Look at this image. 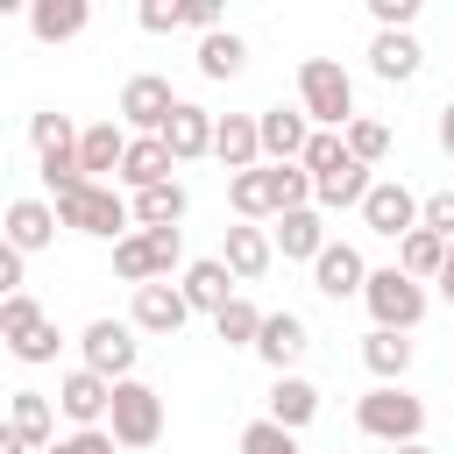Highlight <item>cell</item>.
I'll return each instance as SVG.
<instances>
[{
  "label": "cell",
  "instance_id": "cell-1",
  "mask_svg": "<svg viewBox=\"0 0 454 454\" xmlns=\"http://www.w3.org/2000/svg\"><path fill=\"white\" fill-rule=\"evenodd\" d=\"M227 199H234V213L241 220H262V213H298L305 199H312V170L305 163H262V170H241V177H227Z\"/></svg>",
  "mask_w": 454,
  "mask_h": 454
},
{
  "label": "cell",
  "instance_id": "cell-2",
  "mask_svg": "<svg viewBox=\"0 0 454 454\" xmlns=\"http://www.w3.org/2000/svg\"><path fill=\"white\" fill-rule=\"evenodd\" d=\"M298 99H305V121H319V128H348L355 121V78L333 64V57H305L298 64Z\"/></svg>",
  "mask_w": 454,
  "mask_h": 454
},
{
  "label": "cell",
  "instance_id": "cell-3",
  "mask_svg": "<svg viewBox=\"0 0 454 454\" xmlns=\"http://www.w3.org/2000/svg\"><path fill=\"white\" fill-rule=\"evenodd\" d=\"M355 426L369 433V440H390V447H411L419 440V426H426V404L404 390V383H376L362 404H355Z\"/></svg>",
  "mask_w": 454,
  "mask_h": 454
},
{
  "label": "cell",
  "instance_id": "cell-4",
  "mask_svg": "<svg viewBox=\"0 0 454 454\" xmlns=\"http://www.w3.org/2000/svg\"><path fill=\"white\" fill-rule=\"evenodd\" d=\"M78 135L85 128H71V114H28V142H35V156H43V184L64 199L71 184H85V170H78Z\"/></svg>",
  "mask_w": 454,
  "mask_h": 454
},
{
  "label": "cell",
  "instance_id": "cell-5",
  "mask_svg": "<svg viewBox=\"0 0 454 454\" xmlns=\"http://www.w3.org/2000/svg\"><path fill=\"white\" fill-rule=\"evenodd\" d=\"M177 227H135V234H121L114 241V270L142 291V284H170V262H177Z\"/></svg>",
  "mask_w": 454,
  "mask_h": 454
},
{
  "label": "cell",
  "instance_id": "cell-6",
  "mask_svg": "<svg viewBox=\"0 0 454 454\" xmlns=\"http://www.w3.org/2000/svg\"><path fill=\"white\" fill-rule=\"evenodd\" d=\"M369 312H376V326L383 333H411L419 319H426V291H419V277H404L397 262L390 270H369Z\"/></svg>",
  "mask_w": 454,
  "mask_h": 454
},
{
  "label": "cell",
  "instance_id": "cell-7",
  "mask_svg": "<svg viewBox=\"0 0 454 454\" xmlns=\"http://www.w3.org/2000/svg\"><path fill=\"white\" fill-rule=\"evenodd\" d=\"M106 433L121 440V447H156V433H163V397L149 390V383H114V411H106Z\"/></svg>",
  "mask_w": 454,
  "mask_h": 454
},
{
  "label": "cell",
  "instance_id": "cell-8",
  "mask_svg": "<svg viewBox=\"0 0 454 454\" xmlns=\"http://www.w3.org/2000/svg\"><path fill=\"white\" fill-rule=\"evenodd\" d=\"M57 220H64V227H78V234H114V241H121V227L135 220V206H121L106 184H92V177H85V184H71V192L57 199Z\"/></svg>",
  "mask_w": 454,
  "mask_h": 454
},
{
  "label": "cell",
  "instance_id": "cell-9",
  "mask_svg": "<svg viewBox=\"0 0 454 454\" xmlns=\"http://www.w3.org/2000/svg\"><path fill=\"white\" fill-rule=\"evenodd\" d=\"M0 340H7L21 362H57V326H50V312H43L28 291H14V298L0 305Z\"/></svg>",
  "mask_w": 454,
  "mask_h": 454
},
{
  "label": "cell",
  "instance_id": "cell-10",
  "mask_svg": "<svg viewBox=\"0 0 454 454\" xmlns=\"http://www.w3.org/2000/svg\"><path fill=\"white\" fill-rule=\"evenodd\" d=\"M78 348H85V369H92V376H106V383H128V376H135V326L92 319Z\"/></svg>",
  "mask_w": 454,
  "mask_h": 454
},
{
  "label": "cell",
  "instance_id": "cell-11",
  "mask_svg": "<svg viewBox=\"0 0 454 454\" xmlns=\"http://www.w3.org/2000/svg\"><path fill=\"white\" fill-rule=\"evenodd\" d=\"M177 114V99H170V78H156V71H142V78H128L121 85V121L128 128H142V135H163V121Z\"/></svg>",
  "mask_w": 454,
  "mask_h": 454
},
{
  "label": "cell",
  "instance_id": "cell-12",
  "mask_svg": "<svg viewBox=\"0 0 454 454\" xmlns=\"http://www.w3.org/2000/svg\"><path fill=\"white\" fill-rule=\"evenodd\" d=\"M419 213H426V199H411L397 177L376 184V192L362 199V227H369V234H390V241H404V234L419 227Z\"/></svg>",
  "mask_w": 454,
  "mask_h": 454
},
{
  "label": "cell",
  "instance_id": "cell-13",
  "mask_svg": "<svg viewBox=\"0 0 454 454\" xmlns=\"http://www.w3.org/2000/svg\"><path fill=\"white\" fill-rule=\"evenodd\" d=\"M57 411H64V419H78V433H92V426L114 411V383H106V376H92V369L78 362V369L57 383Z\"/></svg>",
  "mask_w": 454,
  "mask_h": 454
},
{
  "label": "cell",
  "instance_id": "cell-14",
  "mask_svg": "<svg viewBox=\"0 0 454 454\" xmlns=\"http://www.w3.org/2000/svg\"><path fill=\"white\" fill-rule=\"evenodd\" d=\"M213 135H220V121H213L206 106L177 99V114L163 121V135H156V142H163V149H170L177 163H192V156H206V149H213Z\"/></svg>",
  "mask_w": 454,
  "mask_h": 454
},
{
  "label": "cell",
  "instance_id": "cell-15",
  "mask_svg": "<svg viewBox=\"0 0 454 454\" xmlns=\"http://www.w3.org/2000/svg\"><path fill=\"white\" fill-rule=\"evenodd\" d=\"M312 284H319L326 298H355V291H369V262H362V248L326 241V255L312 262Z\"/></svg>",
  "mask_w": 454,
  "mask_h": 454
},
{
  "label": "cell",
  "instance_id": "cell-16",
  "mask_svg": "<svg viewBox=\"0 0 454 454\" xmlns=\"http://www.w3.org/2000/svg\"><path fill=\"white\" fill-rule=\"evenodd\" d=\"M234 284H241V277H234L220 255H206V262H192V270H184V284H177V291L192 298V312H213V319H220V312L234 305Z\"/></svg>",
  "mask_w": 454,
  "mask_h": 454
},
{
  "label": "cell",
  "instance_id": "cell-17",
  "mask_svg": "<svg viewBox=\"0 0 454 454\" xmlns=\"http://www.w3.org/2000/svg\"><path fill=\"white\" fill-rule=\"evenodd\" d=\"M262 121V156L270 163H305V149H312V128H305V114H291V106H270V114H255Z\"/></svg>",
  "mask_w": 454,
  "mask_h": 454
},
{
  "label": "cell",
  "instance_id": "cell-18",
  "mask_svg": "<svg viewBox=\"0 0 454 454\" xmlns=\"http://www.w3.org/2000/svg\"><path fill=\"white\" fill-rule=\"evenodd\" d=\"M213 156H220L234 177H241V170H262V163H255V156H262V121H255V114H227L220 135H213Z\"/></svg>",
  "mask_w": 454,
  "mask_h": 454
},
{
  "label": "cell",
  "instance_id": "cell-19",
  "mask_svg": "<svg viewBox=\"0 0 454 454\" xmlns=\"http://www.w3.org/2000/svg\"><path fill=\"white\" fill-rule=\"evenodd\" d=\"M184 319H192V298L177 284H142L135 291V326L142 333H177Z\"/></svg>",
  "mask_w": 454,
  "mask_h": 454
},
{
  "label": "cell",
  "instance_id": "cell-20",
  "mask_svg": "<svg viewBox=\"0 0 454 454\" xmlns=\"http://www.w3.org/2000/svg\"><path fill=\"white\" fill-rule=\"evenodd\" d=\"M57 227H64V220H57V206H43V199H14V206H7V248H21V255L50 248Z\"/></svg>",
  "mask_w": 454,
  "mask_h": 454
},
{
  "label": "cell",
  "instance_id": "cell-21",
  "mask_svg": "<svg viewBox=\"0 0 454 454\" xmlns=\"http://www.w3.org/2000/svg\"><path fill=\"white\" fill-rule=\"evenodd\" d=\"M419 64H426V50H419L411 35H397V28H376V43H369V71H376V78L404 85V78H419Z\"/></svg>",
  "mask_w": 454,
  "mask_h": 454
},
{
  "label": "cell",
  "instance_id": "cell-22",
  "mask_svg": "<svg viewBox=\"0 0 454 454\" xmlns=\"http://www.w3.org/2000/svg\"><path fill=\"white\" fill-rule=\"evenodd\" d=\"M305 340H312V333H305V319H298V312H270V319H262V340H255V355H262V362L284 376V369L305 355Z\"/></svg>",
  "mask_w": 454,
  "mask_h": 454
},
{
  "label": "cell",
  "instance_id": "cell-23",
  "mask_svg": "<svg viewBox=\"0 0 454 454\" xmlns=\"http://www.w3.org/2000/svg\"><path fill=\"white\" fill-rule=\"evenodd\" d=\"M85 21H92V7H85V0H35V7H28L35 43H71Z\"/></svg>",
  "mask_w": 454,
  "mask_h": 454
},
{
  "label": "cell",
  "instance_id": "cell-24",
  "mask_svg": "<svg viewBox=\"0 0 454 454\" xmlns=\"http://www.w3.org/2000/svg\"><path fill=\"white\" fill-rule=\"evenodd\" d=\"M170 163H177V156H170L156 135H135V142H128V163H121V177H128L135 192H156V184H170Z\"/></svg>",
  "mask_w": 454,
  "mask_h": 454
},
{
  "label": "cell",
  "instance_id": "cell-25",
  "mask_svg": "<svg viewBox=\"0 0 454 454\" xmlns=\"http://www.w3.org/2000/svg\"><path fill=\"white\" fill-rule=\"evenodd\" d=\"M277 248H284L291 262H319V255H326V227H319V213H312V206L284 213V220H277Z\"/></svg>",
  "mask_w": 454,
  "mask_h": 454
},
{
  "label": "cell",
  "instance_id": "cell-26",
  "mask_svg": "<svg viewBox=\"0 0 454 454\" xmlns=\"http://www.w3.org/2000/svg\"><path fill=\"white\" fill-rule=\"evenodd\" d=\"M128 163V135L114 128V121H92L85 135H78V170L92 177V170H121Z\"/></svg>",
  "mask_w": 454,
  "mask_h": 454
},
{
  "label": "cell",
  "instance_id": "cell-27",
  "mask_svg": "<svg viewBox=\"0 0 454 454\" xmlns=\"http://www.w3.org/2000/svg\"><path fill=\"white\" fill-rule=\"evenodd\" d=\"M7 426H14L28 447H43V454L57 447V440H50L57 419H50V397H43V390H14V397H7Z\"/></svg>",
  "mask_w": 454,
  "mask_h": 454
},
{
  "label": "cell",
  "instance_id": "cell-28",
  "mask_svg": "<svg viewBox=\"0 0 454 454\" xmlns=\"http://www.w3.org/2000/svg\"><path fill=\"white\" fill-rule=\"evenodd\" d=\"M220 262H227L241 284H248V277H262V270H270V234H262V227H227Z\"/></svg>",
  "mask_w": 454,
  "mask_h": 454
},
{
  "label": "cell",
  "instance_id": "cell-29",
  "mask_svg": "<svg viewBox=\"0 0 454 454\" xmlns=\"http://www.w3.org/2000/svg\"><path fill=\"white\" fill-rule=\"evenodd\" d=\"M312 411H319V390H312L305 376H277V390H270V419H277L284 433H298Z\"/></svg>",
  "mask_w": 454,
  "mask_h": 454
},
{
  "label": "cell",
  "instance_id": "cell-30",
  "mask_svg": "<svg viewBox=\"0 0 454 454\" xmlns=\"http://www.w3.org/2000/svg\"><path fill=\"white\" fill-rule=\"evenodd\" d=\"M369 192H376V184H369V163H355V156H348L333 177H319V184H312V199H319V206H333V213H340V206H362Z\"/></svg>",
  "mask_w": 454,
  "mask_h": 454
},
{
  "label": "cell",
  "instance_id": "cell-31",
  "mask_svg": "<svg viewBox=\"0 0 454 454\" xmlns=\"http://www.w3.org/2000/svg\"><path fill=\"white\" fill-rule=\"evenodd\" d=\"M248 64V43L234 35V28H213V35H199V71L206 78H234Z\"/></svg>",
  "mask_w": 454,
  "mask_h": 454
},
{
  "label": "cell",
  "instance_id": "cell-32",
  "mask_svg": "<svg viewBox=\"0 0 454 454\" xmlns=\"http://www.w3.org/2000/svg\"><path fill=\"white\" fill-rule=\"evenodd\" d=\"M397 270H404V277H440V270H447V241L426 234V227H411V234L397 241Z\"/></svg>",
  "mask_w": 454,
  "mask_h": 454
},
{
  "label": "cell",
  "instance_id": "cell-33",
  "mask_svg": "<svg viewBox=\"0 0 454 454\" xmlns=\"http://www.w3.org/2000/svg\"><path fill=\"white\" fill-rule=\"evenodd\" d=\"M362 362H369V376L397 383V376L411 369V340H404V333H383V326H376V333L362 340Z\"/></svg>",
  "mask_w": 454,
  "mask_h": 454
},
{
  "label": "cell",
  "instance_id": "cell-34",
  "mask_svg": "<svg viewBox=\"0 0 454 454\" xmlns=\"http://www.w3.org/2000/svg\"><path fill=\"white\" fill-rule=\"evenodd\" d=\"M184 206H192V199H184V184H177V177H170V184H156V192H135V220H142V227H177V220H184Z\"/></svg>",
  "mask_w": 454,
  "mask_h": 454
},
{
  "label": "cell",
  "instance_id": "cell-35",
  "mask_svg": "<svg viewBox=\"0 0 454 454\" xmlns=\"http://www.w3.org/2000/svg\"><path fill=\"white\" fill-rule=\"evenodd\" d=\"M262 319H270V312H255L248 298H234V305L213 319V333H220L227 348H255V340H262Z\"/></svg>",
  "mask_w": 454,
  "mask_h": 454
},
{
  "label": "cell",
  "instance_id": "cell-36",
  "mask_svg": "<svg viewBox=\"0 0 454 454\" xmlns=\"http://www.w3.org/2000/svg\"><path fill=\"white\" fill-rule=\"evenodd\" d=\"M340 135H348V156H355V163H383V156H390V128H383V121H348Z\"/></svg>",
  "mask_w": 454,
  "mask_h": 454
},
{
  "label": "cell",
  "instance_id": "cell-37",
  "mask_svg": "<svg viewBox=\"0 0 454 454\" xmlns=\"http://www.w3.org/2000/svg\"><path fill=\"white\" fill-rule=\"evenodd\" d=\"M348 163V135H333V128H312V149H305V170H312V184L319 177H333Z\"/></svg>",
  "mask_w": 454,
  "mask_h": 454
},
{
  "label": "cell",
  "instance_id": "cell-38",
  "mask_svg": "<svg viewBox=\"0 0 454 454\" xmlns=\"http://www.w3.org/2000/svg\"><path fill=\"white\" fill-rule=\"evenodd\" d=\"M241 454H298V433H284L277 419H255L241 433Z\"/></svg>",
  "mask_w": 454,
  "mask_h": 454
},
{
  "label": "cell",
  "instance_id": "cell-39",
  "mask_svg": "<svg viewBox=\"0 0 454 454\" xmlns=\"http://www.w3.org/2000/svg\"><path fill=\"white\" fill-rule=\"evenodd\" d=\"M142 28H149V35L184 28V0H142Z\"/></svg>",
  "mask_w": 454,
  "mask_h": 454
},
{
  "label": "cell",
  "instance_id": "cell-40",
  "mask_svg": "<svg viewBox=\"0 0 454 454\" xmlns=\"http://www.w3.org/2000/svg\"><path fill=\"white\" fill-rule=\"evenodd\" d=\"M419 227H426V234H440V241H454V192H433V199H426V213H419Z\"/></svg>",
  "mask_w": 454,
  "mask_h": 454
},
{
  "label": "cell",
  "instance_id": "cell-41",
  "mask_svg": "<svg viewBox=\"0 0 454 454\" xmlns=\"http://www.w3.org/2000/svg\"><path fill=\"white\" fill-rule=\"evenodd\" d=\"M369 14H376V28H411V14H419V0H369Z\"/></svg>",
  "mask_w": 454,
  "mask_h": 454
},
{
  "label": "cell",
  "instance_id": "cell-42",
  "mask_svg": "<svg viewBox=\"0 0 454 454\" xmlns=\"http://www.w3.org/2000/svg\"><path fill=\"white\" fill-rule=\"evenodd\" d=\"M114 447H121V440H114V433H99V426H92V433H71V440H57V447H50V454H114Z\"/></svg>",
  "mask_w": 454,
  "mask_h": 454
},
{
  "label": "cell",
  "instance_id": "cell-43",
  "mask_svg": "<svg viewBox=\"0 0 454 454\" xmlns=\"http://www.w3.org/2000/svg\"><path fill=\"white\" fill-rule=\"evenodd\" d=\"M184 28H206V35H213V28H220V7H213V0H184Z\"/></svg>",
  "mask_w": 454,
  "mask_h": 454
},
{
  "label": "cell",
  "instance_id": "cell-44",
  "mask_svg": "<svg viewBox=\"0 0 454 454\" xmlns=\"http://www.w3.org/2000/svg\"><path fill=\"white\" fill-rule=\"evenodd\" d=\"M0 284H7V298H14V284H21V248H0Z\"/></svg>",
  "mask_w": 454,
  "mask_h": 454
},
{
  "label": "cell",
  "instance_id": "cell-45",
  "mask_svg": "<svg viewBox=\"0 0 454 454\" xmlns=\"http://www.w3.org/2000/svg\"><path fill=\"white\" fill-rule=\"evenodd\" d=\"M440 149H447V156H454V99H447V106H440Z\"/></svg>",
  "mask_w": 454,
  "mask_h": 454
},
{
  "label": "cell",
  "instance_id": "cell-46",
  "mask_svg": "<svg viewBox=\"0 0 454 454\" xmlns=\"http://www.w3.org/2000/svg\"><path fill=\"white\" fill-rule=\"evenodd\" d=\"M440 298L454 305V241H447V270H440Z\"/></svg>",
  "mask_w": 454,
  "mask_h": 454
},
{
  "label": "cell",
  "instance_id": "cell-47",
  "mask_svg": "<svg viewBox=\"0 0 454 454\" xmlns=\"http://www.w3.org/2000/svg\"><path fill=\"white\" fill-rule=\"evenodd\" d=\"M390 454H433V447H419V440H411V447H390Z\"/></svg>",
  "mask_w": 454,
  "mask_h": 454
}]
</instances>
